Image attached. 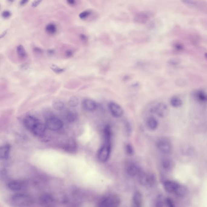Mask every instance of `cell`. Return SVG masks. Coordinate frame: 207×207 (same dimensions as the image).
<instances>
[{"label":"cell","instance_id":"obj_1","mask_svg":"<svg viewBox=\"0 0 207 207\" xmlns=\"http://www.w3.org/2000/svg\"><path fill=\"white\" fill-rule=\"evenodd\" d=\"M11 202L13 205L18 207L29 206L33 203V198L28 195L24 193L14 195L11 197Z\"/></svg>","mask_w":207,"mask_h":207},{"label":"cell","instance_id":"obj_2","mask_svg":"<svg viewBox=\"0 0 207 207\" xmlns=\"http://www.w3.org/2000/svg\"><path fill=\"white\" fill-rule=\"evenodd\" d=\"M139 183L142 186L153 187L156 185L157 178L154 173L141 171L137 176Z\"/></svg>","mask_w":207,"mask_h":207},{"label":"cell","instance_id":"obj_3","mask_svg":"<svg viewBox=\"0 0 207 207\" xmlns=\"http://www.w3.org/2000/svg\"><path fill=\"white\" fill-rule=\"evenodd\" d=\"M119 196L115 194H108L102 197L99 201L98 205L100 207H115L120 204Z\"/></svg>","mask_w":207,"mask_h":207},{"label":"cell","instance_id":"obj_4","mask_svg":"<svg viewBox=\"0 0 207 207\" xmlns=\"http://www.w3.org/2000/svg\"><path fill=\"white\" fill-rule=\"evenodd\" d=\"M111 150V141H105L97 153V159L100 162L105 163L109 158Z\"/></svg>","mask_w":207,"mask_h":207},{"label":"cell","instance_id":"obj_5","mask_svg":"<svg viewBox=\"0 0 207 207\" xmlns=\"http://www.w3.org/2000/svg\"><path fill=\"white\" fill-rule=\"evenodd\" d=\"M185 5L207 14V2L203 0H181Z\"/></svg>","mask_w":207,"mask_h":207},{"label":"cell","instance_id":"obj_6","mask_svg":"<svg viewBox=\"0 0 207 207\" xmlns=\"http://www.w3.org/2000/svg\"><path fill=\"white\" fill-rule=\"evenodd\" d=\"M157 148L161 152L166 155L172 153L173 147L170 141L166 137H161L157 141Z\"/></svg>","mask_w":207,"mask_h":207},{"label":"cell","instance_id":"obj_7","mask_svg":"<svg viewBox=\"0 0 207 207\" xmlns=\"http://www.w3.org/2000/svg\"><path fill=\"white\" fill-rule=\"evenodd\" d=\"M45 125L47 129L55 131L62 128L64 124L60 119L55 117H51L47 120Z\"/></svg>","mask_w":207,"mask_h":207},{"label":"cell","instance_id":"obj_8","mask_svg":"<svg viewBox=\"0 0 207 207\" xmlns=\"http://www.w3.org/2000/svg\"><path fill=\"white\" fill-rule=\"evenodd\" d=\"M125 170L128 175L130 176L137 177L142 170L137 164L130 161L128 162L125 165Z\"/></svg>","mask_w":207,"mask_h":207},{"label":"cell","instance_id":"obj_9","mask_svg":"<svg viewBox=\"0 0 207 207\" xmlns=\"http://www.w3.org/2000/svg\"><path fill=\"white\" fill-rule=\"evenodd\" d=\"M152 111L159 117L163 118L168 115L169 110L166 104L160 102L157 104L154 108H152Z\"/></svg>","mask_w":207,"mask_h":207},{"label":"cell","instance_id":"obj_10","mask_svg":"<svg viewBox=\"0 0 207 207\" xmlns=\"http://www.w3.org/2000/svg\"><path fill=\"white\" fill-rule=\"evenodd\" d=\"M108 108L111 115L115 117L119 118L124 115V110L122 107L117 103L111 102L108 104Z\"/></svg>","mask_w":207,"mask_h":207},{"label":"cell","instance_id":"obj_11","mask_svg":"<svg viewBox=\"0 0 207 207\" xmlns=\"http://www.w3.org/2000/svg\"><path fill=\"white\" fill-rule=\"evenodd\" d=\"M26 184L24 181L20 180H12L8 182L7 186L11 191H20L25 188Z\"/></svg>","mask_w":207,"mask_h":207},{"label":"cell","instance_id":"obj_12","mask_svg":"<svg viewBox=\"0 0 207 207\" xmlns=\"http://www.w3.org/2000/svg\"><path fill=\"white\" fill-rule=\"evenodd\" d=\"M82 107L85 111L92 112L97 108L98 105L96 102L93 99H86L82 101Z\"/></svg>","mask_w":207,"mask_h":207},{"label":"cell","instance_id":"obj_13","mask_svg":"<svg viewBox=\"0 0 207 207\" xmlns=\"http://www.w3.org/2000/svg\"><path fill=\"white\" fill-rule=\"evenodd\" d=\"M39 122V120L35 117L28 116L24 120V124L26 129L31 131L34 127Z\"/></svg>","mask_w":207,"mask_h":207},{"label":"cell","instance_id":"obj_14","mask_svg":"<svg viewBox=\"0 0 207 207\" xmlns=\"http://www.w3.org/2000/svg\"><path fill=\"white\" fill-rule=\"evenodd\" d=\"M179 184V183L173 180H167L164 183L163 186L167 192L174 194Z\"/></svg>","mask_w":207,"mask_h":207},{"label":"cell","instance_id":"obj_15","mask_svg":"<svg viewBox=\"0 0 207 207\" xmlns=\"http://www.w3.org/2000/svg\"><path fill=\"white\" fill-rule=\"evenodd\" d=\"M55 199L51 195L44 194L39 199L40 204L44 206H51L55 204Z\"/></svg>","mask_w":207,"mask_h":207},{"label":"cell","instance_id":"obj_16","mask_svg":"<svg viewBox=\"0 0 207 207\" xmlns=\"http://www.w3.org/2000/svg\"><path fill=\"white\" fill-rule=\"evenodd\" d=\"M149 14L144 12L137 13L134 17V21L137 23L144 24L147 23L150 19Z\"/></svg>","mask_w":207,"mask_h":207},{"label":"cell","instance_id":"obj_17","mask_svg":"<svg viewBox=\"0 0 207 207\" xmlns=\"http://www.w3.org/2000/svg\"><path fill=\"white\" fill-rule=\"evenodd\" d=\"M47 128L46 127V125H44V124L39 122L34 127V128L32 130L31 132L35 136H38V137H40L44 134Z\"/></svg>","mask_w":207,"mask_h":207},{"label":"cell","instance_id":"obj_18","mask_svg":"<svg viewBox=\"0 0 207 207\" xmlns=\"http://www.w3.org/2000/svg\"><path fill=\"white\" fill-rule=\"evenodd\" d=\"M11 150V146L6 144L1 147L0 149V158L2 160H7L9 157Z\"/></svg>","mask_w":207,"mask_h":207},{"label":"cell","instance_id":"obj_19","mask_svg":"<svg viewBox=\"0 0 207 207\" xmlns=\"http://www.w3.org/2000/svg\"><path fill=\"white\" fill-rule=\"evenodd\" d=\"M132 202L134 206L140 207L142 206L143 203V197L142 194L139 191H136L133 196Z\"/></svg>","mask_w":207,"mask_h":207},{"label":"cell","instance_id":"obj_20","mask_svg":"<svg viewBox=\"0 0 207 207\" xmlns=\"http://www.w3.org/2000/svg\"><path fill=\"white\" fill-rule=\"evenodd\" d=\"M188 193V190L184 185L179 184L174 194L177 197L183 198L186 197Z\"/></svg>","mask_w":207,"mask_h":207},{"label":"cell","instance_id":"obj_21","mask_svg":"<svg viewBox=\"0 0 207 207\" xmlns=\"http://www.w3.org/2000/svg\"><path fill=\"white\" fill-rule=\"evenodd\" d=\"M147 126L150 130H156L158 126V122L155 117H150L147 119Z\"/></svg>","mask_w":207,"mask_h":207},{"label":"cell","instance_id":"obj_22","mask_svg":"<svg viewBox=\"0 0 207 207\" xmlns=\"http://www.w3.org/2000/svg\"><path fill=\"white\" fill-rule=\"evenodd\" d=\"M162 166L163 168L167 171H170L173 168V163L172 160L169 158H165L162 161Z\"/></svg>","mask_w":207,"mask_h":207},{"label":"cell","instance_id":"obj_23","mask_svg":"<svg viewBox=\"0 0 207 207\" xmlns=\"http://www.w3.org/2000/svg\"><path fill=\"white\" fill-rule=\"evenodd\" d=\"M194 96L195 99L199 102H204L207 101V95L203 91H197L195 93Z\"/></svg>","mask_w":207,"mask_h":207},{"label":"cell","instance_id":"obj_24","mask_svg":"<svg viewBox=\"0 0 207 207\" xmlns=\"http://www.w3.org/2000/svg\"><path fill=\"white\" fill-rule=\"evenodd\" d=\"M170 103L172 107L177 108L182 106L183 101L178 97L173 96L171 99Z\"/></svg>","mask_w":207,"mask_h":207},{"label":"cell","instance_id":"obj_25","mask_svg":"<svg viewBox=\"0 0 207 207\" xmlns=\"http://www.w3.org/2000/svg\"><path fill=\"white\" fill-rule=\"evenodd\" d=\"M104 134L105 141H111L112 132L111 127L109 125H106L104 129Z\"/></svg>","mask_w":207,"mask_h":207},{"label":"cell","instance_id":"obj_26","mask_svg":"<svg viewBox=\"0 0 207 207\" xmlns=\"http://www.w3.org/2000/svg\"><path fill=\"white\" fill-rule=\"evenodd\" d=\"M66 120L69 122H73L75 121L77 117V114L76 112L73 111H69L67 112L66 116Z\"/></svg>","mask_w":207,"mask_h":207},{"label":"cell","instance_id":"obj_27","mask_svg":"<svg viewBox=\"0 0 207 207\" xmlns=\"http://www.w3.org/2000/svg\"><path fill=\"white\" fill-rule=\"evenodd\" d=\"M52 106L55 110L57 111H61L64 108V104L61 100H56L53 102Z\"/></svg>","mask_w":207,"mask_h":207},{"label":"cell","instance_id":"obj_28","mask_svg":"<svg viewBox=\"0 0 207 207\" xmlns=\"http://www.w3.org/2000/svg\"><path fill=\"white\" fill-rule=\"evenodd\" d=\"M17 52L20 58H25L26 56V50L24 47L21 45H19L17 48Z\"/></svg>","mask_w":207,"mask_h":207},{"label":"cell","instance_id":"obj_29","mask_svg":"<svg viewBox=\"0 0 207 207\" xmlns=\"http://www.w3.org/2000/svg\"><path fill=\"white\" fill-rule=\"evenodd\" d=\"M45 30L47 33L50 34H54L57 31L56 26L52 24H49L46 26Z\"/></svg>","mask_w":207,"mask_h":207},{"label":"cell","instance_id":"obj_30","mask_svg":"<svg viewBox=\"0 0 207 207\" xmlns=\"http://www.w3.org/2000/svg\"><path fill=\"white\" fill-rule=\"evenodd\" d=\"M79 100L78 98L76 96H73L69 99V103L70 106L74 108L76 107L79 105Z\"/></svg>","mask_w":207,"mask_h":207},{"label":"cell","instance_id":"obj_31","mask_svg":"<svg viewBox=\"0 0 207 207\" xmlns=\"http://www.w3.org/2000/svg\"><path fill=\"white\" fill-rule=\"evenodd\" d=\"M165 197L163 196H160L157 197L156 200V205L157 207H163L165 205Z\"/></svg>","mask_w":207,"mask_h":207},{"label":"cell","instance_id":"obj_32","mask_svg":"<svg viewBox=\"0 0 207 207\" xmlns=\"http://www.w3.org/2000/svg\"><path fill=\"white\" fill-rule=\"evenodd\" d=\"M125 150L126 154L129 155H132L134 154L133 147L130 144H128L126 145L125 147Z\"/></svg>","mask_w":207,"mask_h":207},{"label":"cell","instance_id":"obj_33","mask_svg":"<svg viewBox=\"0 0 207 207\" xmlns=\"http://www.w3.org/2000/svg\"><path fill=\"white\" fill-rule=\"evenodd\" d=\"M51 69L54 72L57 74H60L64 71V69L59 67L56 65H52L51 66Z\"/></svg>","mask_w":207,"mask_h":207},{"label":"cell","instance_id":"obj_34","mask_svg":"<svg viewBox=\"0 0 207 207\" xmlns=\"http://www.w3.org/2000/svg\"><path fill=\"white\" fill-rule=\"evenodd\" d=\"M92 14V11H90L87 10L85 11L81 12V14H79V17L81 19H85L87 18V17H88Z\"/></svg>","mask_w":207,"mask_h":207},{"label":"cell","instance_id":"obj_35","mask_svg":"<svg viewBox=\"0 0 207 207\" xmlns=\"http://www.w3.org/2000/svg\"><path fill=\"white\" fill-rule=\"evenodd\" d=\"M165 205L169 207H174L175 206V203L173 200L170 198H165Z\"/></svg>","mask_w":207,"mask_h":207},{"label":"cell","instance_id":"obj_36","mask_svg":"<svg viewBox=\"0 0 207 207\" xmlns=\"http://www.w3.org/2000/svg\"><path fill=\"white\" fill-rule=\"evenodd\" d=\"M173 47L177 51H182L184 48V46L183 44L179 42L174 43L173 44Z\"/></svg>","mask_w":207,"mask_h":207},{"label":"cell","instance_id":"obj_37","mask_svg":"<svg viewBox=\"0 0 207 207\" xmlns=\"http://www.w3.org/2000/svg\"><path fill=\"white\" fill-rule=\"evenodd\" d=\"M125 132L128 135H130L131 132V125L128 122H125Z\"/></svg>","mask_w":207,"mask_h":207},{"label":"cell","instance_id":"obj_38","mask_svg":"<svg viewBox=\"0 0 207 207\" xmlns=\"http://www.w3.org/2000/svg\"><path fill=\"white\" fill-rule=\"evenodd\" d=\"M180 61L178 59L173 58L169 60L168 64L172 66H176L180 64Z\"/></svg>","mask_w":207,"mask_h":207},{"label":"cell","instance_id":"obj_39","mask_svg":"<svg viewBox=\"0 0 207 207\" xmlns=\"http://www.w3.org/2000/svg\"><path fill=\"white\" fill-rule=\"evenodd\" d=\"M2 15L4 18H8L10 17L11 15V13L8 11H5L2 13Z\"/></svg>","mask_w":207,"mask_h":207},{"label":"cell","instance_id":"obj_40","mask_svg":"<svg viewBox=\"0 0 207 207\" xmlns=\"http://www.w3.org/2000/svg\"><path fill=\"white\" fill-rule=\"evenodd\" d=\"M73 52L71 50H67L65 52V56H66L67 57L69 58V57H71L73 56Z\"/></svg>","mask_w":207,"mask_h":207},{"label":"cell","instance_id":"obj_41","mask_svg":"<svg viewBox=\"0 0 207 207\" xmlns=\"http://www.w3.org/2000/svg\"><path fill=\"white\" fill-rule=\"evenodd\" d=\"M42 0H36L32 3V6L33 8H35L39 5L41 3Z\"/></svg>","mask_w":207,"mask_h":207},{"label":"cell","instance_id":"obj_42","mask_svg":"<svg viewBox=\"0 0 207 207\" xmlns=\"http://www.w3.org/2000/svg\"><path fill=\"white\" fill-rule=\"evenodd\" d=\"M33 50L35 53H41L43 52V50L39 47H34Z\"/></svg>","mask_w":207,"mask_h":207},{"label":"cell","instance_id":"obj_43","mask_svg":"<svg viewBox=\"0 0 207 207\" xmlns=\"http://www.w3.org/2000/svg\"><path fill=\"white\" fill-rule=\"evenodd\" d=\"M80 38L81 40L83 41H86L87 40V37L84 34H82L80 35Z\"/></svg>","mask_w":207,"mask_h":207},{"label":"cell","instance_id":"obj_44","mask_svg":"<svg viewBox=\"0 0 207 207\" xmlns=\"http://www.w3.org/2000/svg\"><path fill=\"white\" fill-rule=\"evenodd\" d=\"M28 0H21L20 2V5H24L26 4L28 2Z\"/></svg>","mask_w":207,"mask_h":207},{"label":"cell","instance_id":"obj_45","mask_svg":"<svg viewBox=\"0 0 207 207\" xmlns=\"http://www.w3.org/2000/svg\"><path fill=\"white\" fill-rule=\"evenodd\" d=\"M67 2L70 5H73L75 3V0H66Z\"/></svg>","mask_w":207,"mask_h":207},{"label":"cell","instance_id":"obj_46","mask_svg":"<svg viewBox=\"0 0 207 207\" xmlns=\"http://www.w3.org/2000/svg\"><path fill=\"white\" fill-rule=\"evenodd\" d=\"M55 51L54 50H49L47 51V53L49 54L52 55H53Z\"/></svg>","mask_w":207,"mask_h":207},{"label":"cell","instance_id":"obj_47","mask_svg":"<svg viewBox=\"0 0 207 207\" xmlns=\"http://www.w3.org/2000/svg\"><path fill=\"white\" fill-rule=\"evenodd\" d=\"M7 32V31H6L4 32V33H3V34H2V36H1V38H2L3 37H4V36L6 34Z\"/></svg>","mask_w":207,"mask_h":207},{"label":"cell","instance_id":"obj_48","mask_svg":"<svg viewBox=\"0 0 207 207\" xmlns=\"http://www.w3.org/2000/svg\"><path fill=\"white\" fill-rule=\"evenodd\" d=\"M205 57V58H206V59H207V53H205L204 55Z\"/></svg>","mask_w":207,"mask_h":207},{"label":"cell","instance_id":"obj_49","mask_svg":"<svg viewBox=\"0 0 207 207\" xmlns=\"http://www.w3.org/2000/svg\"><path fill=\"white\" fill-rule=\"evenodd\" d=\"M15 0H9V2H14V1H15Z\"/></svg>","mask_w":207,"mask_h":207}]
</instances>
